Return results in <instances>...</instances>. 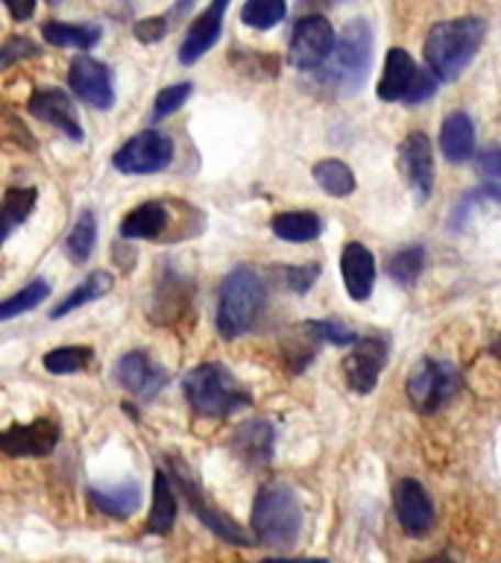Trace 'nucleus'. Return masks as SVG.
Segmentation results:
<instances>
[{
  "mask_svg": "<svg viewBox=\"0 0 501 563\" xmlns=\"http://www.w3.org/2000/svg\"><path fill=\"white\" fill-rule=\"evenodd\" d=\"M232 455L246 466V470H264L272 461V446H276V429L270 420L241 422L229 440Z\"/></svg>",
  "mask_w": 501,
  "mask_h": 563,
  "instance_id": "nucleus-17",
  "label": "nucleus"
},
{
  "mask_svg": "<svg viewBox=\"0 0 501 563\" xmlns=\"http://www.w3.org/2000/svg\"><path fill=\"white\" fill-rule=\"evenodd\" d=\"M26 112L38 118V121L51 123L59 132H65L70 141H82V126H79L77 109L70 103V97L62 91V88H38L30 103H26Z\"/></svg>",
  "mask_w": 501,
  "mask_h": 563,
  "instance_id": "nucleus-18",
  "label": "nucleus"
},
{
  "mask_svg": "<svg viewBox=\"0 0 501 563\" xmlns=\"http://www.w3.org/2000/svg\"><path fill=\"white\" fill-rule=\"evenodd\" d=\"M437 91V74L422 70L413 56L402 47H393L385 59V74L378 82V97L387 103H425Z\"/></svg>",
  "mask_w": 501,
  "mask_h": 563,
  "instance_id": "nucleus-6",
  "label": "nucleus"
},
{
  "mask_svg": "<svg viewBox=\"0 0 501 563\" xmlns=\"http://www.w3.org/2000/svg\"><path fill=\"white\" fill-rule=\"evenodd\" d=\"M226 7H229V0H211L209 9H205L202 15H197L191 30L185 33L182 47H179V62H182V65H193V62L202 59V56L218 44L220 30H223Z\"/></svg>",
  "mask_w": 501,
  "mask_h": 563,
  "instance_id": "nucleus-19",
  "label": "nucleus"
},
{
  "mask_svg": "<svg viewBox=\"0 0 501 563\" xmlns=\"http://www.w3.org/2000/svg\"><path fill=\"white\" fill-rule=\"evenodd\" d=\"M191 82H176V86H167L158 91L156 103H153V121H165L167 114L179 112L188 97H191Z\"/></svg>",
  "mask_w": 501,
  "mask_h": 563,
  "instance_id": "nucleus-36",
  "label": "nucleus"
},
{
  "mask_svg": "<svg viewBox=\"0 0 501 563\" xmlns=\"http://www.w3.org/2000/svg\"><path fill=\"white\" fill-rule=\"evenodd\" d=\"M114 167L121 174L141 176V174H158L174 162V141L170 135L158 130H144L132 135L118 153H114Z\"/></svg>",
  "mask_w": 501,
  "mask_h": 563,
  "instance_id": "nucleus-9",
  "label": "nucleus"
},
{
  "mask_svg": "<svg viewBox=\"0 0 501 563\" xmlns=\"http://www.w3.org/2000/svg\"><path fill=\"white\" fill-rule=\"evenodd\" d=\"M372 26L364 18H355L337 38L332 59L325 62V82L341 91H358L372 65Z\"/></svg>",
  "mask_w": 501,
  "mask_h": 563,
  "instance_id": "nucleus-5",
  "label": "nucleus"
},
{
  "mask_svg": "<svg viewBox=\"0 0 501 563\" xmlns=\"http://www.w3.org/2000/svg\"><path fill=\"white\" fill-rule=\"evenodd\" d=\"M264 299H267V290H264L261 273L249 264L235 267L220 285L218 332L226 341H235V338L249 332L261 314Z\"/></svg>",
  "mask_w": 501,
  "mask_h": 563,
  "instance_id": "nucleus-3",
  "label": "nucleus"
},
{
  "mask_svg": "<svg viewBox=\"0 0 501 563\" xmlns=\"http://www.w3.org/2000/svg\"><path fill=\"white\" fill-rule=\"evenodd\" d=\"M114 285V276L109 271H94L91 276H86V282H79L77 288L70 290L68 297H62V302L51 311L53 320H59V317L70 314V311H77V308L88 306V302H94V299L105 297Z\"/></svg>",
  "mask_w": 501,
  "mask_h": 563,
  "instance_id": "nucleus-26",
  "label": "nucleus"
},
{
  "mask_svg": "<svg viewBox=\"0 0 501 563\" xmlns=\"http://www.w3.org/2000/svg\"><path fill=\"white\" fill-rule=\"evenodd\" d=\"M420 563H455V561H448V558H434V561H420Z\"/></svg>",
  "mask_w": 501,
  "mask_h": 563,
  "instance_id": "nucleus-45",
  "label": "nucleus"
},
{
  "mask_svg": "<svg viewBox=\"0 0 501 563\" xmlns=\"http://www.w3.org/2000/svg\"><path fill=\"white\" fill-rule=\"evenodd\" d=\"M341 273L346 294L352 299H358V302H367L369 294H372V285H376V258H372L367 246L358 244V241L343 246Z\"/></svg>",
  "mask_w": 501,
  "mask_h": 563,
  "instance_id": "nucleus-20",
  "label": "nucleus"
},
{
  "mask_svg": "<svg viewBox=\"0 0 501 563\" xmlns=\"http://www.w3.org/2000/svg\"><path fill=\"white\" fill-rule=\"evenodd\" d=\"M132 33L141 44H156L165 38L167 33V18H144L138 24L132 26Z\"/></svg>",
  "mask_w": 501,
  "mask_h": 563,
  "instance_id": "nucleus-39",
  "label": "nucleus"
},
{
  "mask_svg": "<svg viewBox=\"0 0 501 563\" xmlns=\"http://www.w3.org/2000/svg\"><path fill=\"white\" fill-rule=\"evenodd\" d=\"M387 350H390L387 338H381V334H367L343 358V376H346V385L355 394L367 396L376 390L378 376H381V369L387 364Z\"/></svg>",
  "mask_w": 501,
  "mask_h": 563,
  "instance_id": "nucleus-11",
  "label": "nucleus"
},
{
  "mask_svg": "<svg viewBox=\"0 0 501 563\" xmlns=\"http://www.w3.org/2000/svg\"><path fill=\"white\" fill-rule=\"evenodd\" d=\"M97 244V218L94 211H79L77 223L70 227L68 238H65V253L74 264H86L88 255L94 253Z\"/></svg>",
  "mask_w": 501,
  "mask_h": 563,
  "instance_id": "nucleus-29",
  "label": "nucleus"
},
{
  "mask_svg": "<svg viewBox=\"0 0 501 563\" xmlns=\"http://www.w3.org/2000/svg\"><path fill=\"white\" fill-rule=\"evenodd\" d=\"M167 464H170V473H174V482L179 484V490H182L185 501H188V508L193 510V517H200V522L205 528H211L220 540H226L232 545H253L255 540L246 534L244 528L232 522V519L223 514V510L209 501L205 490H202L200 478L191 473V466L182 464V461H176V457H167Z\"/></svg>",
  "mask_w": 501,
  "mask_h": 563,
  "instance_id": "nucleus-7",
  "label": "nucleus"
},
{
  "mask_svg": "<svg viewBox=\"0 0 501 563\" xmlns=\"http://www.w3.org/2000/svg\"><path fill=\"white\" fill-rule=\"evenodd\" d=\"M51 3H59V0H51Z\"/></svg>",
  "mask_w": 501,
  "mask_h": 563,
  "instance_id": "nucleus-46",
  "label": "nucleus"
},
{
  "mask_svg": "<svg viewBox=\"0 0 501 563\" xmlns=\"http://www.w3.org/2000/svg\"><path fill=\"white\" fill-rule=\"evenodd\" d=\"M185 399L193 411L202 417H229L253 402V396L244 385H237V378L229 373L218 361H205L200 367H193L182 382Z\"/></svg>",
  "mask_w": 501,
  "mask_h": 563,
  "instance_id": "nucleus-4",
  "label": "nucleus"
},
{
  "mask_svg": "<svg viewBox=\"0 0 501 563\" xmlns=\"http://www.w3.org/2000/svg\"><path fill=\"white\" fill-rule=\"evenodd\" d=\"M460 373L452 361L422 358L408 376V399L420 413H434L457 394Z\"/></svg>",
  "mask_w": 501,
  "mask_h": 563,
  "instance_id": "nucleus-8",
  "label": "nucleus"
},
{
  "mask_svg": "<svg viewBox=\"0 0 501 563\" xmlns=\"http://www.w3.org/2000/svg\"><path fill=\"white\" fill-rule=\"evenodd\" d=\"M272 235L288 244H308L323 232V220L314 211H281L270 220Z\"/></svg>",
  "mask_w": 501,
  "mask_h": 563,
  "instance_id": "nucleus-25",
  "label": "nucleus"
},
{
  "mask_svg": "<svg viewBox=\"0 0 501 563\" xmlns=\"http://www.w3.org/2000/svg\"><path fill=\"white\" fill-rule=\"evenodd\" d=\"M68 86L79 100H86L94 109H112L114 106L112 70L105 68L103 62L91 59V56H77L70 62Z\"/></svg>",
  "mask_w": 501,
  "mask_h": 563,
  "instance_id": "nucleus-15",
  "label": "nucleus"
},
{
  "mask_svg": "<svg viewBox=\"0 0 501 563\" xmlns=\"http://www.w3.org/2000/svg\"><path fill=\"white\" fill-rule=\"evenodd\" d=\"M3 3H7L9 15L15 18V21H26L35 12V0H3Z\"/></svg>",
  "mask_w": 501,
  "mask_h": 563,
  "instance_id": "nucleus-41",
  "label": "nucleus"
},
{
  "mask_svg": "<svg viewBox=\"0 0 501 563\" xmlns=\"http://www.w3.org/2000/svg\"><path fill=\"white\" fill-rule=\"evenodd\" d=\"M261 563H329L325 558H264Z\"/></svg>",
  "mask_w": 501,
  "mask_h": 563,
  "instance_id": "nucleus-42",
  "label": "nucleus"
},
{
  "mask_svg": "<svg viewBox=\"0 0 501 563\" xmlns=\"http://www.w3.org/2000/svg\"><path fill=\"white\" fill-rule=\"evenodd\" d=\"M42 35L47 38V44L53 47H77V51H86V47H94L100 42L103 30L97 24H65V21H47L42 26Z\"/></svg>",
  "mask_w": 501,
  "mask_h": 563,
  "instance_id": "nucleus-27",
  "label": "nucleus"
},
{
  "mask_svg": "<svg viewBox=\"0 0 501 563\" xmlns=\"http://www.w3.org/2000/svg\"><path fill=\"white\" fill-rule=\"evenodd\" d=\"M393 510L399 526L413 537L428 534L434 522H437V510L431 501L428 490L422 487L416 478H402L393 487Z\"/></svg>",
  "mask_w": 501,
  "mask_h": 563,
  "instance_id": "nucleus-14",
  "label": "nucleus"
},
{
  "mask_svg": "<svg viewBox=\"0 0 501 563\" xmlns=\"http://www.w3.org/2000/svg\"><path fill=\"white\" fill-rule=\"evenodd\" d=\"M167 369L149 352L132 350L114 364V382L135 399H156L158 390L167 385Z\"/></svg>",
  "mask_w": 501,
  "mask_h": 563,
  "instance_id": "nucleus-12",
  "label": "nucleus"
},
{
  "mask_svg": "<svg viewBox=\"0 0 501 563\" xmlns=\"http://www.w3.org/2000/svg\"><path fill=\"white\" fill-rule=\"evenodd\" d=\"M59 422L38 417L33 422H15L0 434V449L12 457H44L59 443Z\"/></svg>",
  "mask_w": 501,
  "mask_h": 563,
  "instance_id": "nucleus-13",
  "label": "nucleus"
},
{
  "mask_svg": "<svg viewBox=\"0 0 501 563\" xmlns=\"http://www.w3.org/2000/svg\"><path fill=\"white\" fill-rule=\"evenodd\" d=\"M91 358H94L91 346H56L44 355V369L56 373V376H68V373L86 369Z\"/></svg>",
  "mask_w": 501,
  "mask_h": 563,
  "instance_id": "nucleus-33",
  "label": "nucleus"
},
{
  "mask_svg": "<svg viewBox=\"0 0 501 563\" xmlns=\"http://www.w3.org/2000/svg\"><path fill=\"white\" fill-rule=\"evenodd\" d=\"M422 267H425V250H422L420 244L402 246V250L390 255V262H387L390 279L399 282V285H408V288L420 279Z\"/></svg>",
  "mask_w": 501,
  "mask_h": 563,
  "instance_id": "nucleus-31",
  "label": "nucleus"
},
{
  "mask_svg": "<svg viewBox=\"0 0 501 563\" xmlns=\"http://www.w3.org/2000/svg\"><path fill=\"white\" fill-rule=\"evenodd\" d=\"M176 522V493L170 478L165 475V470H158L156 478H153V508H149V519L144 534H170V528Z\"/></svg>",
  "mask_w": 501,
  "mask_h": 563,
  "instance_id": "nucleus-24",
  "label": "nucleus"
},
{
  "mask_svg": "<svg viewBox=\"0 0 501 563\" xmlns=\"http://www.w3.org/2000/svg\"><path fill=\"white\" fill-rule=\"evenodd\" d=\"M492 355H496V358H501V334L496 338V341H492Z\"/></svg>",
  "mask_w": 501,
  "mask_h": 563,
  "instance_id": "nucleus-44",
  "label": "nucleus"
},
{
  "mask_svg": "<svg viewBox=\"0 0 501 563\" xmlns=\"http://www.w3.org/2000/svg\"><path fill=\"white\" fill-rule=\"evenodd\" d=\"M88 499L100 514L112 519H126L141 508V484L138 482H121L112 487H91Z\"/></svg>",
  "mask_w": 501,
  "mask_h": 563,
  "instance_id": "nucleus-23",
  "label": "nucleus"
},
{
  "mask_svg": "<svg viewBox=\"0 0 501 563\" xmlns=\"http://www.w3.org/2000/svg\"><path fill=\"white\" fill-rule=\"evenodd\" d=\"M487 35L483 18H455V21H439L428 30L425 38V62L443 82H455L469 62L478 56Z\"/></svg>",
  "mask_w": 501,
  "mask_h": 563,
  "instance_id": "nucleus-1",
  "label": "nucleus"
},
{
  "mask_svg": "<svg viewBox=\"0 0 501 563\" xmlns=\"http://www.w3.org/2000/svg\"><path fill=\"white\" fill-rule=\"evenodd\" d=\"M399 170L404 174L408 185L422 202L431 197L434 188V153H431V141L425 132H411L399 147Z\"/></svg>",
  "mask_w": 501,
  "mask_h": 563,
  "instance_id": "nucleus-16",
  "label": "nucleus"
},
{
  "mask_svg": "<svg viewBox=\"0 0 501 563\" xmlns=\"http://www.w3.org/2000/svg\"><path fill=\"white\" fill-rule=\"evenodd\" d=\"M302 531V505L285 482L264 484L253 501V534L258 543L290 549Z\"/></svg>",
  "mask_w": 501,
  "mask_h": 563,
  "instance_id": "nucleus-2",
  "label": "nucleus"
},
{
  "mask_svg": "<svg viewBox=\"0 0 501 563\" xmlns=\"http://www.w3.org/2000/svg\"><path fill=\"white\" fill-rule=\"evenodd\" d=\"M478 170L490 179H501V147H487L478 156Z\"/></svg>",
  "mask_w": 501,
  "mask_h": 563,
  "instance_id": "nucleus-40",
  "label": "nucleus"
},
{
  "mask_svg": "<svg viewBox=\"0 0 501 563\" xmlns=\"http://www.w3.org/2000/svg\"><path fill=\"white\" fill-rule=\"evenodd\" d=\"M439 150L452 165H464L475 153V123L466 112L446 114L439 126Z\"/></svg>",
  "mask_w": 501,
  "mask_h": 563,
  "instance_id": "nucleus-21",
  "label": "nucleus"
},
{
  "mask_svg": "<svg viewBox=\"0 0 501 563\" xmlns=\"http://www.w3.org/2000/svg\"><path fill=\"white\" fill-rule=\"evenodd\" d=\"M26 56H38V47H35L30 38H24V35H12V38H7V44L0 47V68H12L18 59H26Z\"/></svg>",
  "mask_w": 501,
  "mask_h": 563,
  "instance_id": "nucleus-38",
  "label": "nucleus"
},
{
  "mask_svg": "<svg viewBox=\"0 0 501 563\" xmlns=\"http://www.w3.org/2000/svg\"><path fill=\"white\" fill-rule=\"evenodd\" d=\"M316 276H320V264H302V267H281V279L293 294H308L314 288Z\"/></svg>",
  "mask_w": 501,
  "mask_h": 563,
  "instance_id": "nucleus-37",
  "label": "nucleus"
},
{
  "mask_svg": "<svg viewBox=\"0 0 501 563\" xmlns=\"http://www.w3.org/2000/svg\"><path fill=\"white\" fill-rule=\"evenodd\" d=\"M334 47L337 44H334L332 24L323 15H305L293 26L288 59L299 70H316L332 59Z\"/></svg>",
  "mask_w": 501,
  "mask_h": 563,
  "instance_id": "nucleus-10",
  "label": "nucleus"
},
{
  "mask_svg": "<svg viewBox=\"0 0 501 563\" xmlns=\"http://www.w3.org/2000/svg\"><path fill=\"white\" fill-rule=\"evenodd\" d=\"M288 15V3L285 0H246L241 9V21L253 30H270L281 24Z\"/></svg>",
  "mask_w": 501,
  "mask_h": 563,
  "instance_id": "nucleus-34",
  "label": "nucleus"
},
{
  "mask_svg": "<svg viewBox=\"0 0 501 563\" xmlns=\"http://www.w3.org/2000/svg\"><path fill=\"white\" fill-rule=\"evenodd\" d=\"M302 329L314 341H325L332 343V346H355L360 341L358 332L352 325L341 323V320H308V323H302Z\"/></svg>",
  "mask_w": 501,
  "mask_h": 563,
  "instance_id": "nucleus-35",
  "label": "nucleus"
},
{
  "mask_svg": "<svg viewBox=\"0 0 501 563\" xmlns=\"http://www.w3.org/2000/svg\"><path fill=\"white\" fill-rule=\"evenodd\" d=\"M47 297H51V282L33 279L26 288H21L18 294H12V297L0 302V320H12V317L24 314V311H33Z\"/></svg>",
  "mask_w": 501,
  "mask_h": 563,
  "instance_id": "nucleus-32",
  "label": "nucleus"
},
{
  "mask_svg": "<svg viewBox=\"0 0 501 563\" xmlns=\"http://www.w3.org/2000/svg\"><path fill=\"white\" fill-rule=\"evenodd\" d=\"M314 183L323 188L329 197H349L355 191V174L341 158H323L314 165Z\"/></svg>",
  "mask_w": 501,
  "mask_h": 563,
  "instance_id": "nucleus-28",
  "label": "nucleus"
},
{
  "mask_svg": "<svg viewBox=\"0 0 501 563\" xmlns=\"http://www.w3.org/2000/svg\"><path fill=\"white\" fill-rule=\"evenodd\" d=\"M35 200H38V191H35V188H7L3 202H0V214H3V238L12 235L15 227H21V223L33 214Z\"/></svg>",
  "mask_w": 501,
  "mask_h": 563,
  "instance_id": "nucleus-30",
  "label": "nucleus"
},
{
  "mask_svg": "<svg viewBox=\"0 0 501 563\" xmlns=\"http://www.w3.org/2000/svg\"><path fill=\"white\" fill-rule=\"evenodd\" d=\"M191 3L193 0H179V3L174 7V15H182V12H188V9H191Z\"/></svg>",
  "mask_w": 501,
  "mask_h": 563,
  "instance_id": "nucleus-43",
  "label": "nucleus"
},
{
  "mask_svg": "<svg viewBox=\"0 0 501 563\" xmlns=\"http://www.w3.org/2000/svg\"><path fill=\"white\" fill-rule=\"evenodd\" d=\"M167 223H170V211H167L165 202H141V206H135V209L123 218L121 238H126V241H153V238H158L165 232Z\"/></svg>",
  "mask_w": 501,
  "mask_h": 563,
  "instance_id": "nucleus-22",
  "label": "nucleus"
}]
</instances>
